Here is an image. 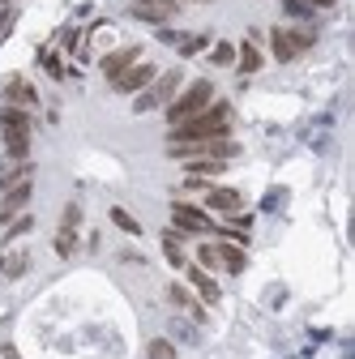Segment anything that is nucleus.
<instances>
[{"mask_svg": "<svg viewBox=\"0 0 355 359\" xmlns=\"http://www.w3.org/2000/svg\"><path fill=\"white\" fill-rule=\"evenodd\" d=\"M167 295H171V304H175V308H185L189 317H197V321H201V308H197V299H193V295H189V291H185L180 283H175V287H171Z\"/></svg>", "mask_w": 355, "mask_h": 359, "instance_id": "nucleus-20", "label": "nucleus"}, {"mask_svg": "<svg viewBox=\"0 0 355 359\" xmlns=\"http://www.w3.org/2000/svg\"><path fill=\"white\" fill-rule=\"evenodd\" d=\"M197 265H201V269H218V252H214V244H201V248H197Z\"/></svg>", "mask_w": 355, "mask_h": 359, "instance_id": "nucleus-25", "label": "nucleus"}, {"mask_svg": "<svg viewBox=\"0 0 355 359\" xmlns=\"http://www.w3.org/2000/svg\"><path fill=\"white\" fill-rule=\"evenodd\" d=\"M206 205L218 210V214H240L244 210V197L236 189H206Z\"/></svg>", "mask_w": 355, "mask_h": 359, "instance_id": "nucleus-14", "label": "nucleus"}, {"mask_svg": "<svg viewBox=\"0 0 355 359\" xmlns=\"http://www.w3.org/2000/svg\"><path fill=\"white\" fill-rule=\"evenodd\" d=\"M317 43V30H287V26H274L270 30V48H274V60H283V65H291L300 52H308Z\"/></svg>", "mask_w": 355, "mask_h": 359, "instance_id": "nucleus-5", "label": "nucleus"}, {"mask_svg": "<svg viewBox=\"0 0 355 359\" xmlns=\"http://www.w3.org/2000/svg\"><path fill=\"white\" fill-rule=\"evenodd\" d=\"M185 167H189V175H218V171H227L223 158H189Z\"/></svg>", "mask_w": 355, "mask_h": 359, "instance_id": "nucleus-21", "label": "nucleus"}, {"mask_svg": "<svg viewBox=\"0 0 355 359\" xmlns=\"http://www.w3.org/2000/svg\"><path fill=\"white\" fill-rule=\"evenodd\" d=\"M185 274H189V283H193V291L206 299V304H218V283L206 274L201 265H185Z\"/></svg>", "mask_w": 355, "mask_h": 359, "instance_id": "nucleus-15", "label": "nucleus"}, {"mask_svg": "<svg viewBox=\"0 0 355 359\" xmlns=\"http://www.w3.org/2000/svg\"><path fill=\"white\" fill-rule=\"evenodd\" d=\"M232 133V107L227 103H210L206 111L180 120V124H171L167 133V146H189V142H218V137H227Z\"/></svg>", "mask_w": 355, "mask_h": 359, "instance_id": "nucleus-1", "label": "nucleus"}, {"mask_svg": "<svg viewBox=\"0 0 355 359\" xmlns=\"http://www.w3.org/2000/svg\"><path fill=\"white\" fill-rule=\"evenodd\" d=\"M210 60H214V65H236V48H232V43H214Z\"/></svg>", "mask_w": 355, "mask_h": 359, "instance_id": "nucleus-23", "label": "nucleus"}, {"mask_svg": "<svg viewBox=\"0 0 355 359\" xmlns=\"http://www.w3.org/2000/svg\"><path fill=\"white\" fill-rule=\"evenodd\" d=\"M163 252H167V261H171L175 269L189 265V261H185V248H180V231H167V236H163Z\"/></svg>", "mask_w": 355, "mask_h": 359, "instance_id": "nucleus-19", "label": "nucleus"}, {"mask_svg": "<svg viewBox=\"0 0 355 359\" xmlns=\"http://www.w3.org/2000/svg\"><path fill=\"white\" fill-rule=\"evenodd\" d=\"M304 5H308V9H334L338 0H304Z\"/></svg>", "mask_w": 355, "mask_h": 359, "instance_id": "nucleus-31", "label": "nucleus"}, {"mask_svg": "<svg viewBox=\"0 0 355 359\" xmlns=\"http://www.w3.org/2000/svg\"><path fill=\"white\" fill-rule=\"evenodd\" d=\"M30 269V252L26 248H18V252H9V257H0V274L5 278H22Z\"/></svg>", "mask_w": 355, "mask_h": 359, "instance_id": "nucleus-17", "label": "nucleus"}, {"mask_svg": "<svg viewBox=\"0 0 355 359\" xmlns=\"http://www.w3.org/2000/svg\"><path fill=\"white\" fill-rule=\"evenodd\" d=\"M154 77H159V69H154V65H146V60H138L133 69H124L112 86H116V95H142V90H146Z\"/></svg>", "mask_w": 355, "mask_h": 359, "instance_id": "nucleus-8", "label": "nucleus"}, {"mask_svg": "<svg viewBox=\"0 0 355 359\" xmlns=\"http://www.w3.org/2000/svg\"><path fill=\"white\" fill-rule=\"evenodd\" d=\"M180 81H185V73L180 69H167V73H159L138 99H133V111H154V107H167L175 95H180Z\"/></svg>", "mask_w": 355, "mask_h": 359, "instance_id": "nucleus-4", "label": "nucleus"}, {"mask_svg": "<svg viewBox=\"0 0 355 359\" xmlns=\"http://www.w3.org/2000/svg\"><path fill=\"white\" fill-rule=\"evenodd\" d=\"M283 9H287V13H295V18H304V13H308L304 0H283Z\"/></svg>", "mask_w": 355, "mask_h": 359, "instance_id": "nucleus-28", "label": "nucleus"}, {"mask_svg": "<svg viewBox=\"0 0 355 359\" xmlns=\"http://www.w3.org/2000/svg\"><path fill=\"white\" fill-rule=\"evenodd\" d=\"M26 231H30V218H18V222H13V231H9L5 240H13V236H26Z\"/></svg>", "mask_w": 355, "mask_h": 359, "instance_id": "nucleus-29", "label": "nucleus"}, {"mask_svg": "<svg viewBox=\"0 0 355 359\" xmlns=\"http://www.w3.org/2000/svg\"><path fill=\"white\" fill-rule=\"evenodd\" d=\"M39 60H43V69H48V73H52V77H65V65H60V60H56V56H52V52H43V56H39Z\"/></svg>", "mask_w": 355, "mask_h": 359, "instance_id": "nucleus-27", "label": "nucleus"}, {"mask_svg": "<svg viewBox=\"0 0 355 359\" xmlns=\"http://www.w3.org/2000/svg\"><path fill=\"white\" fill-rule=\"evenodd\" d=\"M0 133H5V150H9V158L26 163V154H30V133H34L30 111H26V107H5V111H0Z\"/></svg>", "mask_w": 355, "mask_h": 359, "instance_id": "nucleus-2", "label": "nucleus"}, {"mask_svg": "<svg viewBox=\"0 0 355 359\" xmlns=\"http://www.w3.org/2000/svg\"><path fill=\"white\" fill-rule=\"evenodd\" d=\"M26 201H30V180H22V184H9L5 205H0V227H5L13 214H22V210H26Z\"/></svg>", "mask_w": 355, "mask_h": 359, "instance_id": "nucleus-12", "label": "nucleus"}, {"mask_svg": "<svg viewBox=\"0 0 355 359\" xmlns=\"http://www.w3.org/2000/svg\"><path fill=\"white\" fill-rule=\"evenodd\" d=\"M146 355H150V359H175V346H171V342H167V338H154V342H150V351H146Z\"/></svg>", "mask_w": 355, "mask_h": 359, "instance_id": "nucleus-24", "label": "nucleus"}, {"mask_svg": "<svg viewBox=\"0 0 355 359\" xmlns=\"http://www.w3.org/2000/svg\"><path fill=\"white\" fill-rule=\"evenodd\" d=\"M171 222H175V231H189V236H206V231H214L210 214L197 210V205H185V201H175V205H171Z\"/></svg>", "mask_w": 355, "mask_h": 359, "instance_id": "nucleus-7", "label": "nucleus"}, {"mask_svg": "<svg viewBox=\"0 0 355 359\" xmlns=\"http://www.w3.org/2000/svg\"><path fill=\"white\" fill-rule=\"evenodd\" d=\"M236 69H240V73H257V69H261V52L253 48V39L244 43V48H236Z\"/></svg>", "mask_w": 355, "mask_h": 359, "instance_id": "nucleus-18", "label": "nucleus"}, {"mask_svg": "<svg viewBox=\"0 0 355 359\" xmlns=\"http://www.w3.org/2000/svg\"><path fill=\"white\" fill-rule=\"evenodd\" d=\"M171 150V158H223V163H232L236 154H240V146L236 142H227V137H218V142H189V146H167Z\"/></svg>", "mask_w": 355, "mask_h": 359, "instance_id": "nucleus-6", "label": "nucleus"}, {"mask_svg": "<svg viewBox=\"0 0 355 359\" xmlns=\"http://www.w3.org/2000/svg\"><path fill=\"white\" fill-rule=\"evenodd\" d=\"M175 13H180V5L175 0H133V18H142V22H171Z\"/></svg>", "mask_w": 355, "mask_h": 359, "instance_id": "nucleus-10", "label": "nucleus"}, {"mask_svg": "<svg viewBox=\"0 0 355 359\" xmlns=\"http://www.w3.org/2000/svg\"><path fill=\"white\" fill-rule=\"evenodd\" d=\"M175 5H180V0H175Z\"/></svg>", "mask_w": 355, "mask_h": 359, "instance_id": "nucleus-32", "label": "nucleus"}, {"mask_svg": "<svg viewBox=\"0 0 355 359\" xmlns=\"http://www.w3.org/2000/svg\"><path fill=\"white\" fill-rule=\"evenodd\" d=\"M138 60H142V48H116V52H107V56H103V65H99V69H103V77H107V81H116L124 69H133Z\"/></svg>", "mask_w": 355, "mask_h": 359, "instance_id": "nucleus-11", "label": "nucleus"}, {"mask_svg": "<svg viewBox=\"0 0 355 359\" xmlns=\"http://www.w3.org/2000/svg\"><path fill=\"white\" fill-rule=\"evenodd\" d=\"M218 252V269H227V274H244V248L240 244H214Z\"/></svg>", "mask_w": 355, "mask_h": 359, "instance_id": "nucleus-16", "label": "nucleus"}, {"mask_svg": "<svg viewBox=\"0 0 355 359\" xmlns=\"http://www.w3.org/2000/svg\"><path fill=\"white\" fill-rule=\"evenodd\" d=\"M214 103V86L201 77V81H193V86H185L180 95H175L171 103H167V120L171 124H180V120H189V116H197V111H206Z\"/></svg>", "mask_w": 355, "mask_h": 359, "instance_id": "nucleus-3", "label": "nucleus"}, {"mask_svg": "<svg viewBox=\"0 0 355 359\" xmlns=\"http://www.w3.org/2000/svg\"><path fill=\"white\" fill-rule=\"evenodd\" d=\"M112 222H116L120 231H128V236H142V227H138V218H133V214H124V210H112Z\"/></svg>", "mask_w": 355, "mask_h": 359, "instance_id": "nucleus-22", "label": "nucleus"}, {"mask_svg": "<svg viewBox=\"0 0 355 359\" xmlns=\"http://www.w3.org/2000/svg\"><path fill=\"white\" fill-rule=\"evenodd\" d=\"M5 99H9V107H26V111L39 103L34 86H30L26 77H9V81H5Z\"/></svg>", "mask_w": 355, "mask_h": 359, "instance_id": "nucleus-13", "label": "nucleus"}, {"mask_svg": "<svg viewBox=\"0 0 355 359\" xmlns=\"http://www.w3.org/2000/svg\"><path fill=\"white\" fill-rule=\"evenodd\" d=\"M9 26H13V9H5V13H0V39L9 34Z\"/></svg>", "mask_w": 355, "mask_h": 359, "instance_id": "nucleus-30", "label": "nucleus"}, {"mask_svg": "<svg viewBox=\"0 0 355 359\" xmlns=\"http://www.w3.org/2000/svg\"><path fill=\"white\" fill-rule=\"evenodd\" d=\"M77 222H81V205H65V218H60V231H56V252L60 257H73L77 248Z\"/></svg>", "mask_w": 355, "mask_h": 359, "instance_id": "nucleus-9", "label": "nucleus"}, {"mask_svg": "<svg viewBox=\"0 0 355 359\" xmlns=\"http://www.w3.org/2000/svg\"><path fill=\"white\" fill-rule=\"evenodd\" d=\"M206 48V34H193V39H180V52L185 56H193V52H201Z\"/></svg>", "mask_w": 355, "mask_h": 359, "instance_id": "nucleus-26", "label": "nucleus"}]
</instances>
